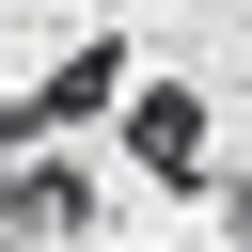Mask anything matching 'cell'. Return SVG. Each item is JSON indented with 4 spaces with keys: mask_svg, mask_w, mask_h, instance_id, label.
<instances>
[{
    "mask_svg": "<svg viewBox=\"0 0 252 252\" xmlns=\"http://www.w3.org/2000/svg\"><path fill=\"white\" fill-rule=\"evenodd\" d=\"M205 126H220V110H205L189 79H126V158H142L158 189H189V173H205Z\"/></svg>",
    "mask_w": 252,
    "mask_h": 252,
    "instance_id": "1",
    "label": "cell"
},
{
    "mask_svg": "<svg viewBox=\"0 0 252 252\" xmlns=\"http://www.w3.org/2000/svg\"><path fill=\"white\" fill-rule=\"evenodd\" d=\"M110 94H126V47H79V63H47V79H32V110H16V126H79V110H110Z\"/></svg>",
    "mask_w": 252,
    "mask_h": 252,
    "instance_id": "2",
    "label": "cell"
},
{
    "mask_svg": "<svg viewBox=\"0 0 252 252\" xmlns=\"http://www.w3.org/2000/svg\"><path fill=\"white\" fill-rule=\"evenodd\" d=\"M0 220H94V173L79 158H16L0 173Z\"/></svg>",
    "mask_w": 252,
    "mask_h": 252,
    "instance_id": "3",
    "label": "cell"
}]
</instances>
